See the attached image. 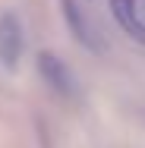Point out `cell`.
<instances>
[{"instance_id":"6da1fadb","label":"cell","mask_w":145,"mask_h":148,"mask_svg":"<svg viewBox=\"0 0 145 148\" xmlns=\"http://www.w3.org/2000/svg\"><path fill=\"white\" fill-rule=\"evenodd\" d=\"M38 73H41V79L57 91L60 98H66V101H79L82 98V88H79L73 69L60 57H54V54H38Z\"/></svg>"},{"instance_id":"7a4b0ae2","label":"cell","mask_w":145,"mask_h":148,"mask_svg":"<svg viewBox=\"0 0 145 148\" xmlns=\"http://www.w3.org/2000/svg\"><path fill=\"white\" fill-rule=\"evenodd\" d=\"M22 47H25V35H22V22L16 13L3 10L0 13V66L6 73H13L19 66L22 57Z\"/></svg>"},{"instance_id":"3957f363","label":"cell","mask_w":145,"mask_h":148,"mask_svg":"<svg viewBox=\"0 0 145 148\" xmlns=\"http://www.w3.org/2000/svg\"><path fill=\"white\" fill-rule=\"evenodd\" d=\"M60 10H63V19H66V25H69V32H73V38L82 44V47H88V51H98V54H104V38H101V32L95 29L91 22L85 19V13L79 10V3L76 0H60Z\"/></svg>"},{"instance_id":"277c9868","label":"cell","mask_w":145,"mask_h":148,"mask_svg":"<svg viewBox=\"0 0 145 148\" xmlns=\"http://www.w3.org/2000/svg\"><path fill=\"white\" fill-rule=\"evenodd\" d=\"M111 13H114V19L120 22V29L126 32V35H133L136 41L145 44V29H142V22H139L136 0H111Z\"/></svg>"}]
</instances>
